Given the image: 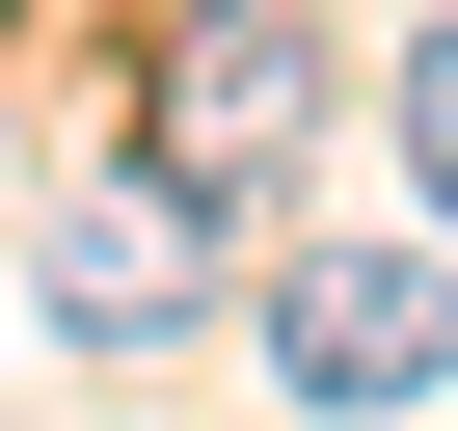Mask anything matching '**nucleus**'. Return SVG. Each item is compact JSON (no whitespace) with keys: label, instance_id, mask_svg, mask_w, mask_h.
<instances>
[{"label":"nucleus","instance_id":"nucleus-1","mask_svg":"<svg viewBox=\"0 0 458 431\" xmlns=\"http://www.w3.org/2000/svg\"><path fill=\"white\" fill-rule=\"evenodd\" d=\"M135 162H162V189H216V216H270V189L324 162V0H162Z\"/></svg>","mask_w":458,"mask_h":431},{"label":"nucleus","instance_id":"nucleus-2","mask_svg":"<svg viewBox=\"0 0 458 431\" xmlns=\"http://www.w3.org/2000/svg\"><path fill=\"white\" fill-rule=\"evenodd\" d=\"M216 243H243L216 189L108 162V189H55V216H28V297H55V351H189V324H216Z\"/></svg>","mask_w":458,"mask_h":431},{"label":"nucleus","instance_id":"nucleus-3","mask_svg":"<svg viewBox=\"0 0 458 431\" xmlns=\"http://www.w3.org/2000/svg\"><path fill=\"white\" fill-rule=\"evenodd\" d=\"M243 351H270L297 404H351V431H404V404L458 377V270H431V243H297Z\"/></svg>","mask_w":458,"mask_h":431},{"label":"nucleus","instance_id":"nucleus-4","mask_svg":"<svg viewBox=\"0 0 458 431\" xmlns=\"http://www.w3.org/2000/svg\"><path fill=\"white\" fill-rule=\"evenodd\" d=\"M404 162H431V216H458V0L404 28Z\"/></svg>","mask_w":458,"mask_h":431},{"label":"nucleus","instance_id":"nucleus-5","mask_svg":"<svg viewBox=\"0 0 458 431\" xmlns=\"http://www.w3.org/2000/svg\"><path fill=\"white\" fill-rule=\"evenodd\" d=\"M404 431H431V404H404Z\"/></svg>","mask_w":458,"mask_h":431}]
</instances>
